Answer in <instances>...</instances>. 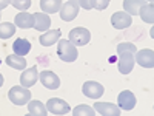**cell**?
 <instances>
[{
    "label": "cell",
    "instance_id": "obj_1",
    "mask_svg": "<svg viewBox=\"0 0 154 116\" xmlns=\"http://www.w3.org/2000/svg\"><path fill=\"white\" fill-rule=\"evenodd\" d=\"M136 45L130 42H123L117 45V56H119V71L122 74H130L134 68V54Z\"/></svg>",
    "mask_w": 154,
    "mask_h": 116
},
{
    "label": "cell",
    "instance_id": "obj_2",
    "mask_svg": "<svg viewBox=\"0 0 154 116\" xmlns=\"http://www.w3.org/2000/svg\"><path fill=\"white\" fill-rule=\"evenodd\" d=\"M57 56L63 60V62H74L79 56V51H77L75 45L71 40L66 39H62L59 40V47H57Z\"/></svg>",
    "mask_w": 154,
    "mask_h": 116
},
{
    "label": "cell",
    "instance_id": "obj_3",
    "mask_svg": "<svg viewBox=\"0 0 154 116\" xmlns=\"http://www.w3.org/2000/svg\"><path fill=\"white\" fill-rule=\"evenodd\" d=\"M8 98L9 101L12 102V104L16 105H25L28 104L29 99H31V92L26 88V87H14L12 85V88L8 92Z\"/></svg>",
    "mask_w": 154,
    "mask_h": 116
},
{
    "label": "cell",
    "instance_id": "obj_4",
    "mask_svg": "<svg viewBox=\"0 0 154 116\" xmlns=\"http://www.w3.org/2000/svg\"><path fill=\"white\" fill-rule=\"evenodd\" d=\"M79 3L77 0H68L66 3H63L59 9V14H60V19L65 20V22H71L77 17L79 14Z\"/></svg>",
    "mask_w": 154,
    "mask_h": 116
},
{
    "label": "cell",
    "instance_id": "obj_5",
    "mask_svg": "<svg viewBox=\"0 0 154 116\" xmlns=\"http://www.w3.org/2000/svg\"><path fill=\"white\" fill-rule=\"evenodd\" d=\"M68 40H71L75 47H83L86 45L89 40H91V33H89L86 28H74L69 31V39Z\"/></svg>",
    "mask_w": 154,
    "mask_h": 116
},
{
    "label": "cell",
    "instance_id": "obj_6",
    "mask_svg": "<svg viewBox=\"0 0 154 116\" xmlns=\"http://www.w3.org/2000/svg\"><path fill=\"white\" fill-rule=\"evenodd\" d=\"M46 110L53 114H66L71 111L68 102H65L60 98H51L48 99V104H46Z\"/></svg>",
    "mask_w": 154,
    "mask_h": 116
},
{
    "label": "cell",
    "instance_id": "obj_7",
    "mask_svg": "<svg viewBox=\"0 0 154 116\" xmlns=\"http://www.w3.org/2000/svg\"><path fill=\"white\" fill-rule=\"evenodd\" d=\"M82 92L89 99H99V98H102V95H103L105 88H103V85H102V84H99L96 81H88V82L83 84Z\"/></svg>",
    "mask_w": 154,
    "mask_h": 116
},
{
    "label": "cell",
    "instance_id": "obj_8",
    "mask_svg": "<svg viewBox=\"0 0 154 116\" xmlns=\"http://www.w3.org/2000/svg\"><path fill=\"white\" fill-rule=\"evenodd\" d=\"M134 62H137L143 68H152L154 67V51L152 50H139L136 51Z\"/></svg>",
    "mask_w": 154,
    "mask_h": 116
},
{
    "label": "cell",
    "instance_id": "obj_9",
    "mask_svg": "<svg viewBox=\"0 0 154 116\" xmlns=\"http://www.w3.org/2000/svg\"><path fill=\"white\" fill-rule=\"evenodd\" d=\"M38 79H40L42 85L46 87L48 90H56L60 87V79H59V76L54 74L53 71H49V70H45L42 73H38Z\"/></svg>",
    "mask_w": 154,
    "mask_h": 116
},
{
    "label": "cell",
    "instance_id": "obj_10",
    "mask_svg": "<svg viewBox=\"0 0 154 116\" xmlns=\"http://www.w3.org/2000/svg\"><path fill=\"white\" fill-rule=\"evenodd\" d=\"M133 23V19L131 16L128 14V12H114V14L111 16V25L114 28H117V30H123V28H128L130 25Z\"/></svg>",
    "mask_w": 154,
    "mask_h": 116
},
{
    "label": "cell",
    "instance_id": "obj_11",
    "mask_svg": "<svg viewBox=\"0 0 154 116\" xmlns=\"http://www.w3.org/2000/svg\"><path fill=\"white\" fill-rule=\"evenodd\" d=\"M94 110H96V113H99L102 116H119L120 114L119 105H114L111 102H96Z\"/></svg>",
    "mask_w": 154,
    "mask_h": 116
},
{
    "label": "cell",
    "instance_id": "obj_12",
    "mask_svg": "<svg viewBox=\"0 0 154 116\" xmlns=\"http://www.w3.org/2000/svg\"><path fill=\"white\" fill-rule=\"evenodd\" d=\"M117 104H119V108L120 110H133L136 107V96L133 92L130 90H125L122 92L117 98Z\"/></svg>",
    "mask_w": 154,
    "mask_h": 116
},
{
    "label": "cell",
    "instance_id": "obj_13",
    "mask_svg": "<svg viewBox=\"0 0 154 116\" xmlns=\"http://www.w3.org/2000/svg\"><path fill=\"white\" fill-rule=\"evenodd\" d=\"M38 79V71H37V67H31L28 70H25L22 74H20V84L22 87H32Z\"/></svg>",
    "mask_w": 154,
    "mask_h": 116
},
{
    "label": "cell",
    "instance_id": "obj_14",
    "mask_svg": "<svg viewBox=\"0 0 154 116\" xmlns=\"http://www.w3.org/2000/svg\"><path fill=\"white\" fill-rule=\"evenodd\" d=\"M14 25L19 28H23V30L34 28V14H29V12H19L14 19Z\"/></svg>",
    "mask_w": 154,
    "mask_h": 116
},
{
    "label": "cell",
    "instance_id": "obj_15",
    "mask_svg": "<svg viewBox=\"0 0 154 116\" xmlns=\"http://www.w3.org/2000/svg\"><path fill=\"white\" fill-rule=\"evenodd\" d=\"M60 37H62L60 30H51V31H48V33H45V34H42L40 37H38V42H40V45H43V47H51L56 42H59Z\"/></svg>",
    "mask_w": 154,
    "mask_h": 116
},
{
    "label": "cell",
    "instance_id": "obj_16",
    "mask_svg": "<svg viewBox=\"0 0 154 116\" xmlns=\"http://www.w3.org/2000/svg\"><path fill=\"white\" fill-rule=\"evenodd\" d=\"M51 19L46 12H35L34 14V28L37 31H46L49 30Z\"/></svg>",
    "mask_w": 154,
    "mask_h": 116
},
{
    "label": "cell",
    "instance_id": "obj_17",
    "mask_svg": "<svg viewBox=\"0 0 154 116\" xmlns=\"http://www.w3.org/2000/svg\"><path fill=\"white\" fill-rule=\"evenodd\" d=\"M31 50V42L28 39H17V40L12 44V51L14 54H19V56H26Z\"/></svg>",
    "mask_w": 154,
    "mask_h": 116
},
{
    "label": "cell",
    "instance_id": "obj_18",
    "mask_svg": "<svg viewBox=\"0 0 154 116\" xmlns=\"http://www.w3.org/2000/svg\"><path fill=\"white\" fill-rule=\"evenodd\" d=\"M146 2L145 0H123V9L128 14H133V16H137L139 14V9L142 8Z\"/></svg>",
    "mask_w": 154,
    "mask_h": 116
},
{
    "label": "cell",
    "instance_id": "obj_19",
    "mask_svg": "<svg viewBox=\"0 0 154 116\" xmlns=\"http://www.w3.org/2000/svg\"><path fill=\"white\" fill-rule=\"evenodd\" d=\"M5 62L8 63V67L14 68V70H23L26 67V59H25V56H19V54H9Z\"/></svg>",
    "mask_w": 154,
    "mask_h": 116
},
{
    "label": "cell",
    "instance_id": "obj_20",
    "mask_svg": "<svg viewBox=\"0 0 154 116\" xmlns=\"http://www.w3.org/2000/svg\"><path fill=\"white\" fill-rule=\"evenodd\" d=\"M139 14H140V17H142L143 22L152 25L154 23V5H152V2H149V3L146 2L142 8L139 9Z\"/></svg>",
    "mask_w": 154,
    "mask_h": 116
},
{
    "label": "cell",
    "instance_id": "obj_21",
    "mask_svg": "<svg viewBox=\"0 0 154 116\" xmlns=\"http://www.w3.org/2000/svg\"><path fill=\"white\" fill-rule=\"evenodd\" d=\"M60 6H62V0H40V8L46 14L59 12Z\"/></svg>",
    "mask_w": 154,
    "mask_h": 116
},
{
    "label": "cell",
    "instance_id": "obj_22",
    "mask_svg": "<svg viewBox=\"0 0 154 116\" xmlns=\"http://www.w3.org/2000/svg\"><path fill=\"white\" fill-rule=\"evenodd\" d=\"M28 113L29 114H38V116H46L48 110L40 101H29L28 102Z\"/></svg>",
    "mask_w": 154,
    "mask_h": 116
},
{
    "label": "cell",
    "instance_id": "obj_23",
    "mask_svg": "<svg viewBox=\"0 0 154 116\" xmlns=\"http://www.w3.org/2000/svg\"><path fill=\"white\" fill-rule=\"evenodd\" d=\"M16 33V25H12L11 22H3L0 23V39H3V40H6V39L12 37Z\"/></svg>",
    "mask_w": 154,
    "mask_h": 116
},
{
    "label": "cell",
    "instance_id": "obj_24",
    "mask_svg": "<svg viewBox=\"0 0 154 116\" xmlns=\"http://www.w3.org/2000/svg\"><path fill=\"white\" fill-rule=\"evenodd\" d=\"M72 114L74 116H94L96 111L93 107H89V105H77L74 110H72Z\"/></svg>",
    "mask_w": 154,
    "mask_h": 116
},
{
    "label": "cell",
    "instance_id": "obj_25",
    "mask_svg": "<svg viewBox=\"0 0 154 116\" xmlns=\"http://www.w3.org/2000/svg\"><path fill=\"white\" fill-rule=\"evenodd\" d=\"M11 3L19 11H26L31 6V0H11Z\"/></svg>",
    "mask_w": 154,
    "mask_h": 116
},
{
    "label": "cell",
    "instance_id": "obj_26",
    "mask_svg": "<svg viewBox=\"0 0 154 116\" xmlns=\"http://www.w3.org/2000/svg\"><path fill=\"white\" fill-rule=\"evenodd\" d=\"M89 5H91V9H99V11H103L108 5H109V0H89Z\"/></svg>",
    "mask_w": 154,
    "mask_h": 116
},
{
    "label": "cell",
    "instance_id": "obj_27",
    "mask_svg": "<svg viewBox=\"0 0 154 116\" xmlns=\"http://www.w3.org/2000/svg\"><path fill=\"white\" fill-rule=\"evenodd\" d=\"M11 3V0H0V11H2V9H5L8 5Z\"/></svg>",
    "mask_w": 154,
    "mask_h": 116
},
{
    "label": "cell",
    "instance_id": "obj_28",
    "mask_svg": "<svg viewBox=\"0 0 154 116\" xmlns=\"http://www.w3.org/2000/svg\"><path fill=\"white\" fill-rule=\"evenodd\" d=\"M2 85H3V76L0 74V87H2Z\"/></svg>",
    "mask_w": 154,
    "mask_h": 116
},
{
    "label": "cell",
    "instance_id": "obj_29",
    "mask_svg": "<svg viewBox=\"0 0 154 116\" xmlns=\"http://www.w3.org/2000/svg\"><path fill=\"white\" fill-rule=\"evenodd\" d=\"M145 2H152V0H145Z\"/></svg>",
    "mask_w": 154,
    "mask_h": 116
},
{
    "label": "cell",
    "instance_id": "obj_30",
    "mask_svg": "<svg viewBox=\"0 0 154 116\" xmlns=\"http://www.w3.org/2000/svg\"><path fill=\"white\" fill-rule=\"evenodd\" d=\"M0 63H2V59H0Z\"/></svg>",
    "mask_w": 154,
    "mask_h": 116
}]
</instances>
